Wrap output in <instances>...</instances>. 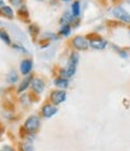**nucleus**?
Instances as JSON below:
<instances>
[{"label":"nucleus","instance_id":"10","mask_svg":"<svg viewBox=\"0 0 130 151\" xmlns=\"http://www.w3.org/2000/svg\"><path fill=\"white\" fill-rule=\"evenodd\" d=\"M33 79H34V78L31 76L30 74H29V75H27V76L24 78V80L22 81V83L18 86V90H17V91H18V93H22V92H24L25 90H27L28 87L31 85V81H33Z\"/></svg>","mask_w":130,"mask_h":151},{"label":"nucleus","instance_id":"15","mask_svg":"<svg viewBox=\"0 0 130 151\" xmlns=\"http://www.w3.org/2000/svg\"><path fill=\"white\" fill-rule=\"evenodd\" d=\"M21 150L22 151H35L33 143H29V142H23L21 144Z\"/></svg>","mask_w":130,"mask_h":151},{"label":"nucleus","instance_id":"9","mask_svg":"<svg viewBox=\"0 0 130 151\" xmlns=\"http://www.w3.org/2000/svg\"><path fill=\"white\" fill-rule=\"evenodd\" d=\"M106 45H107V42L102 39H92L89 41V46L95 50H104L106 47Z\"/></svg>","mask_w":130,"mask_h":151},{"label":"nucleus","instance_id":"19","mask_svg":"<svg viewBox=\"0 0 130 151\" xmlns=\"http://www.w3.org/2000/svg\"><path fill=\"white\" fill-rule=\"evenodd\" d=\"M9 1H10V4H11V5L17 6V7L22 6V4H23V0H9Z\"/></svg>","mask_w":130,"mask_h":151},{"label":"nucleus","instance_id":"3","mask_svg":"<svg viewBox=\"0 0 130 151\" xmlns=\"http://www.w3.org/2000/svg\"><path fill=\"white\" fill-rule=\"evenodd\" d=\"M112 14H113L114 17H117L118 19H121V21H123L125 23H130V15L128 14V12L123 7H121V6L114 7L112 10Z\"/></svg>","mask_w":130,"mask_h":151},{"label":"nucleus","instance_id":"2","mask_svg":"<svg viewBox=\"0 0 130 151\" xmlns=\"http://www.w3.org/2000/svg\"><path fill=\"white\" fill-rule=\"evenodd\" d=\"M39 127H40V117L36 116V115L29 116L24 122V128L29 133H34Z\"/></svg>","mask_w":130,"mask_h":151},{"label":"nucleus","instance_id":"17","mask_svg":"<svg viewBox=\"0 0 130 151\" xmlns=\"http://www.w3.org/2000/svg\"><path fill=\"white\" fill-rule=\"evenodd\" d=\"M70 33H71V28H70L69 24H66V26H61V28L59 30V34L63 35V36H68V35H70Z\"/></svg>","mask_w":130,"mask_h":151},{"label":"nucleus","instance_id":"21","mask_svg":"<svg viewBox=\"0 0 130 151\" xmlns=\"http://www.w3.org/2000/svg\"><path fill=\"white\" fill-rule=\"evenodd\" d=\"M4 5V0H0V6H3Z\"/></svg>","mask_w":130,"mask_h":151},{"label":"nucleus","instance_id":"1","mask_svg":"<svg viewBox=\"0 0 130 151\" xmlns=\"http://www.w3.org/2000/svg\"><path fill=\"white\" fill-rule=\"evenodd\" d=\"M79 60H80V56L79 53H72L68 60V65L65 69L60 70V78H65V79H69L71 76H74L75 73H76V68L77 64H79Z\"/></svg>","mask_w":130,"mask_h":151},{"label":"nucleus","instance_id":"20","mask_svg":"<svg viewBox=\"0 0 130 151\" xmlns=\"http://www.w3.org/2000/svg\"><path fill=\"white\" fill-rule=\"evenodd\" d=\"M12 46H14V48H16V50H19V51H23V52H25V51H27V50H25L22 45H19V44H15V45H12Z\"/></svg>","mask_w":130,"mask_h":151},{"label":"nucleus","instance_id":"5","mask_svg":"<svg viewBox=\"0 0 130 151\" xmlns=\"http://www.w3.org/2000/svg\"><path fill=\"white\" fill-rule=\"evenodd\" d=\"M72 45L77 50H87L89 47V41L84 36H76L72 40Z\"/></svg>","mask_w":130,"mask_h":151},{"label":"nucleus","instance_id":"18","mask_svg":"<svg viewBox=\"0 0 130 151\" xmlns=\"http://www.w3.org/2000/svg\"><path fill=\"white\" fill-rule=\"evenodd\" d=\"M17 80H18V76H17V74H16L15 71H11V73L7 75V81H9L10 83H15V82H17Z\"/></svg>","mask_w":130,"mask_h":151},{"label":"nucleus","instance_id":"4","mask_svg":"<svg viewBox=\"0 0 130 151\" xmlns=\"http://www.w3.org/2000/svg\"><path fill=\"white\" fill-rule=\"evenodd\" d=\"M65 99H66V93H65V91H63V90L54 91V92H52V94H51V102L53 103V105L61 104Z\"/></svg>","mask_w":130,"mask_h":151},{"label":"nucleus","instance_id":"12","mask_svg":"<svg viewBox=\"0 0 130 151\" xmlns=\"http://www.w3.org/2000/svg\"><path fill=\"white\" fill-rule=\"evenodd\" d=\"M0 14H3L4 16H6L9 18H14V10L10 6H6V5L0 6Z\"/></svg>","mask_w":130,"mask_h":151},{"label":"nucleus","instance_id":"22","mask_svg":"<svg viewBox=\"0 0 130 151\" xmlns=\"http://www.w3.org/2000/svg\"><path fill=\"white\" fill-rule=\"evenodd\" d=\"M61 1H70V0H61Z\"/></svg>","mask_w":130,"mask_h":151},{"label":"nucleus","instance_id":"13","mask_svg":"<svg viewBox=\"0 0 130 151\" xmlns=\"http://www.w3.org/2000/svg\"><path fill=\"white\" fill-rule=\"evenodd\" d=\"M74 16L71 14H69V12H66V14H64L63 17L60 18V24L61 26H66V24H69L71 21H72Z\"/></svg>","mask_w":130,"mask_h":151},{"label":"nucleus","instance_id":"11","mask_svg":"<svg viewBox=\"0 0 130 151\" xmlns=\"http://www.w3.org/2000/svg\"><path fill=\"white\" fill-rule=\"evenodd\" d=\"M54 85L60 90H65L69 86V81H68V79H65V78H57L54 80Z\"/></svg>","mask_w":130,"mask_h":151},{"label":"nucleus","instance_id":"23","mask_svg":"<svg viewBox=\"0 0 130 151\" xmlns=\"http://www.w3.org/2000/svg\"><path fill=\"white\" fill-rule=\"evenodd\" d=\"M0 26H1V22H0Z\"/></svg>","mask_w":130,"mask_h":151},{"label":"nucleus","instance_id":"8","mask_svg":"<svg viewBox=\"0 0 130 151\" xmlns=\"http://www.w3.org/2000/svg\"><path fill=\"white\" fill-rule=\"evenodd\" d=\"M57 111H58V109H57L56 105H53V104H46L42 108V115L46 119H49L52 116H54L57 114Z\"/></svg>","mask_w":130,"mask_h":151},{"label":"nucleus","instance_id":"14","mask_svg":"<svg viewBox=\"0 0 130 151\" xmlns=\"http://www.w3.org/2000/svg\"><path fill=\"white\" fill-rule=\"evenodd\" d=\"M0 39H1L6 45H11V39H10L7 32H5L3 29H0Z\"/></svg>","mask_w":130,"mask_h":151},{"label":"nucleus","instance_id":"16","mask_svg":"<svg viewBox=\"0 0 130 151\" xmlns=\"http://www.w3.org/2000/svg\"><path fill=\"white\" fill-rule=\"evenodd\" d=\"M72 16L74 18H77L80 16V3L79 1H75L72 4Z\"/></svg>","mask_w":130,"mask_h":151},{"label":"nucleus","instance_id":"6","mask_svg":"<svg viewBox=\"0 0 130 151\" xmlns=\"http://www.w3.org/2000/svg\"><path fill=\"white\" fill-rule=\"evenodd\" d=\"M30 86H31V88H33L34 92H36L37 94H40V93L44 92L45 82H44V80L40 79V78H34L33 81H31V85H30Z\"/></svg>","mask_w":130,"mask_h":151},{"label":"nucleus","instance_id":"7","mask_svg":"<svg viewBox=\"0 0 130 151\" xmlns=\"http://www.w3.org/2000/svg\"><path fill=\"white\" fill-rule=\"evenodd\" d=\"M33 69V60L31 59H23L22 63H21V65H19V71L23 74V75H29L30 71Z\"/></svg>","mask_w":130,"mask_h":151}]
</instances>
